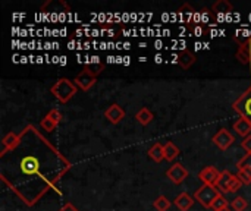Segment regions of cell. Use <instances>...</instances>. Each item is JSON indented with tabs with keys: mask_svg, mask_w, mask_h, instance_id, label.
Returning <instances> with one entry per match:
<instances>
[{
	"mask_svg": "<svg viewBox=\"0 0 251 211\" xmlns=\"http://www.w3.org/2000/svg\"><path fill=\"white\" fill-rule=\"evenodd\" d=\"M149 157L154 162V163H160L165 159V151H163V145L160 142H156L154 145H151L149 148Z\"/></svg>",
	"mask_w": 251,
	"mask_h": 211,
	"instance_id": "19",
	"label": "cell"
},
{
	"mask_svg": "<svg viewBox=\"0 0 251 211\" xmlns=\"http://www.w3.org/2000/svg\"><path fill=\"white\" fill-rule=\"evenodd\" d=\"M76 91H78V87L75 85L74 79L71 81L68 78H60L50 87V93L54 95V98H57L63 104L68 103L71 98H74Z\"/></svg>",
	"mask_w": 251,
	"mask_h": 211,
	"instance_id": "2",
	"label": "cell"
},
{
	"mask_svg": "<svg viewBox=\"0 0 251 211\" xmlns=\"http://www.w3.org/2000/svg\"><path fill=\"white\" fill-rule=\"evenodd\" d=\"M188 170L181 164V163H176V164H172L168 170H166V176L175 184V185H181L187 178H188Z\"/></svg>",
	"mask_w": 251,
	"mask_h": 211,
	"instance_id": "8",
	"label": "cell"
},
{
	"mask_svg": "<svg viewBox=\"0 0 251 211\" xmlns=\"http://www.w3.org/2000/svg\"><path fill=\"white\" fill-rule=\"evenodd\" d=\"M219 195H221V191H219L216 187H213V185H201V187L196 191L194 200H196L197 203H200L204 209L212 210V206H213V203L216 201V198H218Z\"/></svg>",
	"mask_w": 251,
	"mask_h": 211,
	"instance_id": "4",
	"label": "cell"
},
{
	"mask_svg": "<svg viewBox=\"0 0 251 211\" xmlns=\"http://www.w3.org/2000/svg\"><path fill=\"white\" fill-rule=\"evenodd\" d=\"M229 204H231V203H228V200L224 197V194H221V195L216 198V201L213 203V206H212V211H221V210H224V209H228V207H229Z\"/></svg>",
	"mask_w": 251,
	"mask_h": 211,
	"instance_id": "27",
	"label": "cell"
},
{
	"mask_svg": "<svg viewBox=\"0 0 251 211\" xmlns=\"http://www.w3.org/2000/svg\"><path fill=\"white\" fill-rule=\"evenodd\" d=\"M74 82H75V85L79 88V90H82V91H88V90H91L94 85H96V82H97V78L96 76H93L91 73H88L87 70H81L75 78H74Z\"/></svg>",
	"mask_w": 251,
	"mask_h": 211,
	"instance_id": "9",
	"label": "cell"
},
{
	"mask_svg": "<svg viewBox=\"0 0 251 211\" xmlns=\"http://www.w3.org/2000/svg\"><path fill=\"white\" fill-rule=\"evenodd\" d=\"M135 119H137V122L141 123L143 126H147V125L151 123V120L154 119V115L150 112L149 107H143V109H140V110L137 112Z\"/></svg>",
	"mask_w": 251,
	"mask_h": 211,
	"instance_id": "21",
	"label": "cell"
},
{
	"mask_svg": "<svg viewBox=\"0 0 251 211\" xmlns=\"http://www.w3.org/2000/svg\"><path fill=\"white\" fill-rule=\"evenodd\" d=\"M241 147L246 150V153H247V154H250L251 153V135H249L247 138H244V140L241 141Z\"/></svg>",
	"mask_w": 251,
	"mask_h": 211,
	"instance_id": "30",
	"label": "cell"
},
{
	"mask_svg": "<svg viewBox=\"0 0 251 211\" xmlns=\"http://www.w3.org/2000/svg\"><path fill=\"white\" fill-rule=\"evenodd\" d=\"M232 109L241 116L251 122V85L232 103Z\"/></svg>",
	"mask_w": 251,
	"mask_h": 211,
	"instance_id": "5",
	"label": "cell"
},
{
	"mask_svg": "<svg viewBox=\"0 0 251 211\" xmlns=\"http://www.w3.org/2000/svg\"><path fill=\"white\" fill-rule=\"evenodd\" d=\"M229 207L234 211H246L247 210V207H249V203H247V200H246L244 197H235V198L231 201Z\"/></svg>",
	"mask_w": 251,
	"mask_h": 211,
	"instance_id": "26",
	"label": "cell"
},
{
	"mask_svg": "<svg viewBox=\"0 0 251 211\" xmlns=\"http://www.w3.org/2000/svg\"><path fill=\"white\" fill-rule=\"evenodd\" d=\"M71 170V162L32 125L15 148L0 153V179L28 207L37 204Z\"/></svg>",
	"mask_w": 251,
	"mask_h": 211,
	"instance_id": "1",
	"label": "cell"
},
{
	"mask_svg": "<svg viewBox=\"0 0 251 211\" xmlns=\"http://www.w3.org/2000/svg\"><path fill=\"white\" fill-rule=\"evenodd\" d=\"M188 31L191 32V35L194 37H204L209 34V28L207 25H203V23H196L193 22L191 25H188Z\"/></svg>",
	"mask_w": 251,
	"mask_h": 211,
	"instance_id": "24",
	"label": "cell"
},
{
	"mask_svg": "<svg viewBox=\"0 0 251 211\" xmlns=\"http://www.w3.org/2000/svg\"><path fill=\"white\" fill-rule=\"evenodd\" d=\"M153 206H154L156 211H168L171 209L172 203H171V200H168L165 195H160V197H157V198L154 200Z\"/></svg>",
	"mask_w": 251,
	"mask_h": 211,
	"instance_id": "25",
	"label": "cell"
},
{
	"mask_svg": "<svg viewBox=\"0 0 251 211\" xmlns=\"http://www.w3.org/2000/svg\"><path fill=\"white\" fill-rule=\"evenodd\" d=\"M163 151H165V160H168V162H174L179 156V153H181L179 148L172 141H168L163 145Z\"/></svg>",
	"mask_w": 251,
	"mask_h": 211,
	"instance_id": "22",
	"label": "cell"
},
{
	"mask_svg": "<svg viewBox=\"0 0 251 211\" xmlns=\"http://www.w3.org/2000/svg\"><path fill=\"white\" fill-rule=\"evenodd\" d=\"M219 176H221V172L213 166H207V167H204V169H201L199 172V179L203 182V185L216 187V182L219 181Z\"/></svg>",
	"mask_w": 251,
	"mask_h": 211,
	"instance_id": "10",
	"label": "cell"
},
{
	"mask_svg": "<svg viewBox=\"0 0 251 211\" xmlns=\"http://www.w3.org/2000/svg\"><path fill=\"white\" fill-rule=\"evenodd\" d=\"M234 10V6L231 1L228 0H218L213 3L212 6V12L213 15H219V16H225V15H231Z\"/></svg>",
	"mask_w": 251,
	"mask_h": 211,
	"instance_id": "16",
	"label": "cell"
},
{
	"mask_svg": "<svg viewBox=\"0 0 251 211\" xmlns=\"http://www.w3.org/2000/svg\"><path fill=\"white\" fill-rule=\"evenodd\" d=\"M97 59H99V57H96L94 62H88V63L84 65V70H87L88 73H91V75L96 76V78L104 70V63L100 62V60H97Z\"/></svg>",
	"mask_w": 251,
	"mask_h": 211,
	"instance_id": "20",
	"label": "cell"
},
{
	"mask_svg": "<svg viewBox=\"0 0 251 211\" xmlns=\"http://www.w3.org/2000/svg\"><path fill=\"white\" fill-rule=\"evenodd\" d=\"M238 179L243 182V185H250L251 184V170L250 169H240L237 173Z\"/></svg>",
	"mask_w": 251,
	"mask_h": 211,
	"instance_id": "28",
	"label": "cell"
},
{
	"mask_svg": "<svg viewBox=\"0 0 251 211\" xmlns=\"http://www.w3.org/2000/svg\"><path fill=\"white\" fill-rule=\"evenodd\" d=\"M176 62L182 69H190L196 63V54L190 50H182V51H179Z\"/></svg>",
	"mask_w": 251,
	"mask_h": 211,
	"instance_id": "17",
	"label": "cell"
},
{
	"mask_svg": "<svg viewBox=\"0 0 251 211\" xmlns=\"http://www.w3.org/2000/svg\"><path fill=\"white\" fill-rule=\"evenodd\" d=\"M234 129H235V132H237L240 137L247 138L251 132V122L249 119L240 116V117L235 120V123H234Z\"/></svg>",
	"mask_w": 251,
	"mask_h": 211,
	"instance_id": "18",
	"label": "cell"
},
{
	"mask_svg": "<svg viewBox=\"0 0 251 211\" xmlns=\"http://www.w3.org/2000/svg\"><path fill=\"white\" fill-rule=\"evenodd\" d=\"M59 211H78V210H76L72 204H69V203H68V204H65V206H63V207H62Z\"/></svg>",
	"mask_w": 251,
	"mask_h": 211,
	"instance_id": "31",
	"label": "cell"
},
{
	"mask_svg": "<svg viewBox=\"0 0 251 211\" xmlns=\"http://www.w3.org/2000/svg\"><path fill=\"white\" fill-rule=\"evenodd\" d=\"M212 141H213V144H215L218 148H221L222 151H225V150H228V148L234 144L235 138L232 137V134H231L228 129L222 128V129H219V131L213 135Z\"/></svg>",
	"mask_w": 251,
	"mask_h": 211,
	"instance_id": "7",
	"label": "cell"
},
{
	"mask_svg": "<svg viewBox=\"0 0 251 211\" xmlns=\"http://www.w3.org/2000/svg\"><path fill=\"white\" fill-rule=\"evenodd\" d=\"M104 117H106L110 123L118 125V123L122 122V119L125 117V110H124L119 104L113 103V104H110V106L104 110Z\"/></svg>",
	"mask_w": 251,
	"mask_h": 211,
	"instance_id": "11",
	"label": "cell"
},
{
	"mask_svg": "<svg viewBox=\"0 0 251 211\" xmlns=\"http://www.w3.org/2000/svg\"><path fill=\"white\" fill-rule=\"evenodd\" d=\"M221 211H234L231 207H228V209H224V210H221Z\"/></svg>",
	"mask_w": 251,
	"mask_h": 211,
	"instance_id": "32",
	"label": "cell"
},
{
	"mask_svg": "<svg viewBox=\"0 0 251 211\" xmlns=\"http://www.w3.org/2000/svg\"><path fill=\"white\" fill-rule=\"evenodd\" d=\"M62 120V113L57 109H51L41 120H40V126L41 129H44L47 134L53 132L56 129V126L60 123Z\"/></svg>",
	"mask_w": 251,
	"mask_h": 211,
	"instance_id": "6",
	"label": "cell"
},
{
	"mask_svg": "<svg viewBox=\"0 0 251 211\" xmlns=\"http://www.w3.org/2000/svg\"><path fill=\"white\" fill-rule=\"evenodd\" d=\"M194 197H191L188 192H181L176 198H175V201H174V206L178 209L179 211H188L193 206H194Z\"/></svg>",
	"mask_w": 251,
	"mask_h": 211,
	"instance_id": "13",
	"label": "cell"
},
{
	"mask_svg": "<svg viewBox=\"0 0 251 211\" xmlns=\"http://www.w3.org/2000/svg\"><path fill=\"white\" fill-rule=\"evenodd\" d=\"M196 15H197V12H196L194 7H193L191 4H188V3H184V4L178 9V12H176L178 21H179V22H184V23H188V25H191V23L194 22Z\"/></svg>",
	"mask_w": 251,
	"mask_h": 211,
	"instance_id": "12",
	"label": "cell"
},
{
	"mask_svg": "<svg viewBox=\"0 0 251 211\" xmlns=\"http://www.w3.org/2000/svg\"><path fill=\"white\" fill-rule=\"evenodd\" d=\"M241 187H243V182L238 179V176H237V175L231 173L229 170H224V172H221L219 181L216 182V188L221 191V194H231V192H237Z\"/></svg>",
	"mask_w": 251,
	"mask_h": 211,
	"instance_id": "3",
	"label": "cell"
},
{
	"mask_svg": "<svg viewBox=\"0 0 251 211\" xmlns=\"http://www.w3.org/2000/svg\"><path fill=\"white\" fill-rule=\"evenodd\" d=\"M237 167L238 170L240 169H250L251 170V153L250 154H246L244 157H241L237 163Z\"/></svg>",
	"mask_w": 251,
	"mask_h": 211,
	"instance_id": "29",
	"label": "cell"
},
{
	"mask_svg": "<svg viewBox=\"0 0 251 211\" xmlns=\"http://www.w3.org/2000/svg\"><path fill=\"white\" fill-rule=\"evenodd\" d=\"M213 19V12L212 9H207V7H203L200 13L196 15V19L194 22L196 23H203V25H207V22H210Z\"/></svg>",
	"mask_w": 251,
	"mask_h": 211,
	"instance_id": "23",
	"label": "cell"
},
{
	"mask_svg": "<svg viewBox=\"0 0 251 211\" xmlns=\"http://www.w3.org/2000/svg\"><path fill=\"white\" fill-rule=\"evenodd\" d=\"M19 140H21V134H16L13 131L12 132H7L3 137V140H1V151L0 153H7L12 148H15L18 145Z\"/></svg>",
	"mask_w": 251,
	"mask_h": 211,
	"instance_id": "15",
	"label": "cell"
},
{
	"mask_svg": "<svg viewBox=\"0 0 251 211\" xmlns=\"http://www.w3.org/2000/svg\"><path fill=\"white\" fill-rule=\"evenodd\" d=\"M235 57L243 65H251V37L244 44H241L238 47V50L235 53Z\"/></svg>",
	"mask_w": 251,
	"mask_h": 211,
	"instance_id": "14",
	"label": "cell"
}]
</instances>
